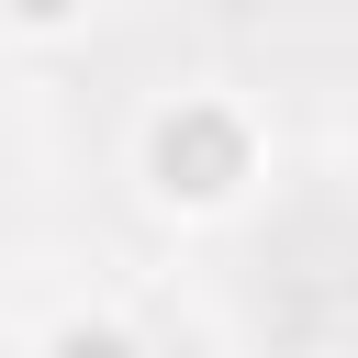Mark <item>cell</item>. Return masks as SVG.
I'll list each match as a JSON object with an SVG mask.
<instances>
[{"instance_id": "6da1fadb", "label": "cell", "mask_w": 358, "mask_h": 358, "mask_svg": "<svg viewBox=\"0 0 358 358\" xmlns=\"http://www.w3.org/2000/svg\"><path fill=\"white\" fill-rule=\"evenodd\" d=\"M145 179H157L168 201H224V190L246 179V123H235L224 101H179V112H157V134H145Z\"/></svg>"}, {"instance_id": "7a4b0ae2", "label": "cell", "mask_w": 358, "mask_h": 358, "mask_svg": "<svg viewBox=\"0 0 358 358\" xmlns=\"http://www.w3.org/2000/svg\"><path fill=\"white\" fill-rule=\"evenodd\" d=\"M56 358H134V336H112V324H67Z\"/></svg>"}, {"instance_id": "3957f363", "label": "cell", "mask_w": 358, "mask_h": 358, "mask_svg": "<svg viewBox=\"0 0 358 358\" xmlns=\"http://www.w3.org/2000/svg\"><path fill=\"white\" fill-rule=\"evenodd\" d=\"M0 11H11V22H67L78 0H0Z\"/></svg>"}]
</instances>
